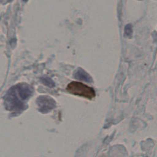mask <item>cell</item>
Masks as SVG:
<instances>
[{"label":"cell","mask_w":157,"mask_h":157,"mask_svg":"<svg viewBox=\"0 0 157 157\" xmlns=\"http://www.w3.org/2000/svg\"><path fill=\"white\" fill-rule=\"evenodd\" d=\"M31 87L25 83H20L12 87L6 97V103L10 110L20 112L25 107L26 101L32 94Z\"/></svg>","instance_id":"1"},{"label":"cell","mask_w":157,"mask_h":157,"mask_svg":"<svg viewBox=\"0 0 157 157\" xmlns=\"http://www.w3.org/2000/svg\"><path fill=\"white\" fill-rule=\"evenodd\" d=\"M67 91L74 95H77L80 96H82L88 99H92L95 96L94 90L78 82H72L69 83L66 87Z\"/></svg>","instance_id":"2"},{"label":"cell","mask_w":157,"mask_h":157,"mask_svg":"<svg viewBox=\"0 0 157 157\" xmlns=\"http://www.w3.org/2000/svg\"><path fill=\"white\" fill-rule=\"evenodd\" d=\"M37 104L40 108V110L42 112L50 111L55 105L54 100L48 96L39 97L37 99Z\"/></svg>","instance_id":"3"},{"label":"cell","mask_w":157,"mask_h":157,"mask_svg":"<svg viewBox=\"0 0 157 157\" xmlns=\"http://www.w3.org/2000/svg\"><path fill=\"white\" fill-rule=\"evenodd\" d=\"M75 77L78 80H83L87 82H91L92 80V78L90 77V75L88 73H86L84 70L80 68H79L75 72Z\"/></svg>","instance_id":"4"},{"label":"cell","mask_w":157,"mask_h":157,"mask_svg":"<svg viewBox=\"0 0 157 157\" xmlns=\"http://www.w3.org/2000/svg\"><path fill=\"white\" fill-rule=\"evenodd\" d=\"M42 81L44 83V84H45V85H47V86H50V87H53L55 85V83H53V82L48 78H42Z\"/></svg>","instance_id":"5"},{"label":"cell","mask_w":157,"mask_h":157,"mask_svg":"<svg viewBox=\"0 0 157 157\" xmlns=\"http://www.w3.org/2000/svg\"><path fill=\"white\" fill-rule=\"evenodd\" d=\"M124 33H125L126 36L128 37L131 36L132 33V30L131 25H128L126 26V27L124 28Z\"/></svg>","instance_id":"6"}]
</instances>
